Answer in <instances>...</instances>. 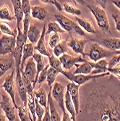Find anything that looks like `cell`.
Instances as JSON below:
<instances>
[{
	"instance_id": "30",
	"label": "cell",
	"mask_w": 120,
	"mask_h": 121,
	"mask_svg": "<svg viewBox=\"0 0 120 121\" xmlns=\"http://www.w3.org/2000/svg\"><path fill=\"white\" fill-rule=\"evenodd\" d=\"M67 41L62 40L53 49V52L54 56L59 57L63 54L67 53Z\"/></svg>"
},
{
	"instance_id": "55",
	"label": "cell",
	"mask_w": 120,
	"mask_h": 121,
	"mask_svg": "<svg viewBox=\"0 0 120 121\" xmlns=\"http://www.w3.org/2000/svg\"><path fill=\"white\" fill-rule=\"evenodd\" d=\"M117 78H118L119 79H120V77H117Z\"/></svg>"
},
{
	"instance_id": "14",
	"label": "cell",
	"mask_w": 120,
	"mask_h": 121,
	"mask_svg": "<svg viewBox=\"0 0 120 121\" xmlns=\"http://www.w3.org/2000/svg\"><path fill=\"white\" fill-rule=\"evenodd\" d=\"M25 66V69L24 70V73L27 76V78L33 83L37 73V68H36V64L35 62V60L33 58V57L27 60Z\"/></svg>"
},
{
	"instance_id": "10",
	"label": "cell",
	"mask_w": 120,
	"mask_h": 121,
	"mask_svg": "<svg viewBox=\"0 0 120 121\" xmlns=\"http://www.w3.org/2000/svg\"><path fill=\"white\" fill-rule=\"evenodd\" d=\"M80 86L72 81L68 83L67 85V89L70 92L72 100L74 105L76 116H78L80 112Z\"/></svg>"
},
{
	"instance_id": "52",
	"label": "cell",
	"mask_w": 120,
	"mask_h": 121,
	"mask_svg": "<svg viewBox=\"0 0 120 121\" xmlns=\"http://www.w3.org/2000/svg\"><path fill=\"white\" fill-rule=\"evenodd\" d=\"M7 117L6 115H3L1 112H0V121H5V120H7Z\"/></svg>"
},
{
	"instance_id": "27",
	"label": "cell",
	"mask_w": 120,
	"mask_h": 121,
	"mask_svg": "<svg viewBox=\"0 0 120 121\" xmlns=\"http://www.w3.org/2000/svg\"><path fill=\"white\" fill-rule=\"evenodd\" d=\"M31 15L33 18L43 20L47 17L48 13L44 7L41 6H33L31 7Z\"/></svg>"
},
{
	"instance_id": "47",
	"label": "cell",
	"mask_w": 120,
	"mask_h": 121,
	"mask_svg": "<svg viewBox=\"0 0 120 121\" xmlns=\"http://www.w3.org/2000/svg\"><path fill=\"white\" fill-rule=\"evenodd\" d=\"M45 113L44 115L42 117V120L43 121H51V115H50V110H49V107L47 104V107L45 108Z\"/></svg>"
},
{
	"instance_id": "21",
	"label": "cell",
	"mask_w": 120,
	"mask_h": 121,
	"mask_svg": "<svg viewBox=\"0 0 120 121\" xmlns=\"http://www.w3.org/2000/svg\"><path fill=\"white\" fill-rule=\"evenodd\" d=\"M33 51H34V47L33 46L32 43H25L23 49V56H22V62H21V65H20L21 70H24L25 62L27 61L28 58L33 56Z\"/></svg>"
},
{
	"instance_id": "11",
	"label": "cell",
	"mask_w": 120,
	"mask_h": 121,
	"mask_svg": "<svg viewBox=\"0 0 120 121\" xmlns=\"http://www.w3.org/2000/svg\"><path fill=\"white\" fill-rule=\"evenodd\" d=\"M15 73V70H13L12 73L6 77L4 82L2 85V88L9 95L15 109H17L18 107H17L16 101H15V81H14V74Z\"/></svg>"
},
{
	"instance_id": "37",
	"label": "cell",
	"mask_w": 120,
	"mask_h": 121,
	"mask_svg": "<svg viewBox=\"0 0 120 121\" xmlns=\"http://www.w3.org/2000/svg\"><path fill=\"white\" fill-rule=\"evenodd\" d=\"M20 72H21V75H22V78H23V83H24V85L26 87V89H27V91H28V94H33V83L27 78V76L25 75V73H24V70H21L20 69Z\"/></svg>"
},
{
	"instance_id": "18",
	"label": "cell",
	"mask_w": 120,
	"mask_h": 121,
	"mask_svg": "<svg viewBox=\"0 0 120 121\" xmlns=\"http://www.w3.org/2000/svg\"><path fill=\"white\" fill-rule=\"evenodd\" d=\"M41 29L38 26H36L35 24L30 23V27L28 30V34H27V37L30 41V43H32L33 44L37 43L38 41L39 40L41 37Z\"/></svg>"
},
{
	"instance_id": "35",
	"label": "cell",
	"mask_w": 120,
	"mask_h": 121,
	"mask_svg": "<svg viewBox=\"0 0 120 121\" xmlns=\"http://www.w3.org/2000/svg\"><path fill=\"white\" fill-rule=\"evenodd\" d=\"M0 30H1L2 33L6 34V35H9L12 36H17V28L13 30L10 26L5 23V22H0Z\"/></svg>"
},
{
	"instance_id": "24",
	"label": "cell",
	"mask_w": 120,
	"mask_h": 121,
	"mask_svg": "<svg viewBox=\"0 0 120 121\" xmlns=\"http://www.w3.org/2000/svg\"><path fill=\"white\" fill-rule=\"evenodd\" d=\"M15 60H12V57L10 55L9 58L0 57V78L4 75V73L12 69L14 66Z\"/></svg>"
},
{
	"instance_id": "54",
	"label": "cell",
	"mask_w": 120,
	"mask_h": 121,
	"mask_svg": "<svg viewBox=\"0 0 120 121\" xmlns=\"http://www.w3.org/2000/svg\"><path fill=\"white\" fill-rule=\"evenodd\" d=\"M0 35H2V31H1V30H0Z\"/></svg>"
},
{
	"instance_id": "44",
	"label": "cell",
	"mask_w": 120,
	"mask_h": 121,
	"mask_svg": "<svg viewBox=\"0 0 120 121\" xmlns=\"http://www.w3.org/2000/svg\"><path fill=\"white\" fill-rule=\"evenodd\" d=\"M41 2L45 3V4H50L55 6L59 12H62L63 10L62 7L61 6L60 3L57 1V0H41Z\"/></svg>"
},
{
	"instance_id": "4",
	"label": "cell",
	"mask_w": 120,
	"mask_h": 121,
	"mask_svg": "<svg viewBox=\"0 0 120 121\" xmlns=\"http://www.w3.org/2000/svg\"><path fill=\"white\" fill-rule=\"evenodd\" d=\"M54 17H55L57 21L61 26V27L64 30H65V31L67 32L70 36H72V34H75L82 36L88 37V35L80 28V26L78 25V23H76L75 22L72 21L67 17L64 16L62 14H56Z\"/></svg>"
},
{
	"instance_id": "12",
	"label": "cell",
	"mask_w": 120,
	"mask_h": 121,
	"mask_svg": "<svg viewBox=\"0 0 120 121\" xmlns=\"http://www.w3.org/2000/svg\"><path fill=\"white\" fill-rule=\"evenodd\" d=\"M59 60L61 61L62 68H64L66 70H70L72 69L73 66L76 63L80 62H84L86 61V60L84 58V57L78 56V57H72L67 53L63 54L62 56L59 57Z\"/></svg>"
},
{
	"instance_id": "9",
	"label": "cell",
	"mask_w": 120,
	"mask_h": 121,
	"mask_svg": "<svg viewBox=\"0 0 120 121\" xmlns=\"http://www.w3.org/2000/svg\"><path fill=\"white\" fill-rule=\"evenodd\" d=\"M2 96V102H0V104H1L2 110L4 112L5 115L7 118L8 120H15L16 119V116H15V106L12 102V101L11 102L10 99L5 94H1Z\"/></svg>"
},
{
	"instance_id": "34",
	"label": "cell",
	"mask_w": 120,
	"mask_h": 121,
	"mask_svg": "<svg viewBox=\"0 0 120 121\" xmlns=\"http://www.w3.org/2000/svg\"><path fill=\"white\" fill-rule=\"evenodd\" d=\"M28 109L32 116L33 120L36 121V103H35V96L34 94H28Z\"/></svg>"
},
{
	"instance_id": "38",
	"label": "cell",
	"mask_w": 120,
	"mask_h": 121,
	"mask_svg": "<svg viewBox=\"0 0 120 121\" xmlns=\"http://www.w3.org/2000/svg\"><path fill=\"white\" fill-rule=\"evenodd\" d=\"M49 65L50 67L54 68V69H56L57 70H58L59 72V73H61V71L63 70L62 67V63L60 60L56 57V56H51L49 57Z\"/></svg>"
},
{
	"instance_id": "7",
	"label": "cell",
	"mask_w": 120,
	"mask_h": 121,
	"mask_svg": "<svg viewBox=\"0 0 120 121\" xmlns=\"http://www.w3.org/2000/svg\"><path fill=\"white\" fill-rule=\"evenodd\" d=\"M91 41H95V39H78V38H75L71 36L70 41L67 42V47L72 49V50L74 53L80 54L82 56L85 57V53L84 52L85 45Z\"/></svg>"
},
{
	"instance_id": "26",
	"label": "cell",
	"mask_w": 120,
	"mask_h": 121,
	"mask_svg": "<svg viewBox=\"0 0 120 121\" xmlns=\"http://www.w3.org/2000/svg\"><path fill=\"white\" fill-rule=\"evenodd\" d=\"M74 66L76 67V70L74 71L73 74H91L93 70L88 60L84 62L76 63Z\"/></svg>"
},
{
	"instance_id": "23",
	"label": "cell",
	"mask_w": 120,
	"mask_h": 121,
	"mask_svg": "<svg viewBox=\"0 0 120 121\" xmlns=\"http://www.w3.org/2000/svg\"><path fill=\"white\" fill-rule=\"evenodd\" d=\"M64 106L65 108L67 109V110L70 112L72 120H76V111L74 105L72 100L70 92L67 89L66 91V94L64 95Z\"/></svg>"
},
{
	"instance_id": "43",
	"label": "cell",
	"mask_w": 120,
	"mask_h": 121,
	"mask_svg": "<svg viewBox=\"0 0 120 121\" xmlns=\"http://www.w3.org/2000/svg\"><path fill=\"white\" fill-rule=\"evenodd\" d=\"M120 62V54H116L111 57L110 60L108 61V68H112Z\"/></svg>"
},
{
	"instance_id": "49",
	"label": "cell",
	"mask_w": 120,
	"mask_h": 121,
	"mask_svg": "<svg viewBox=\"0 0 120 121\" xmlns=\"http://www.w3.org/2000/svg\"><path fill=\"white\" fill-rule=\"evenodd\" d=\"M62 120H64V121H70V120H72V118H71V117L69 116V115L66 112H63V117L62 118Z\"/></svg>"
},
{
	"instance_id": "51",
	"label": "cell",
	"mask_w": 120,
	"mask_h": 121,
	"mask_svg": "<svg viewBox=\"0 0 120 121\" xmlns=\"http://www.w3.org/2000/svg\"><path fill=\"white\" fill-rule=\"evenodd\" d=\"M75 2L78 4H81V5H83V6H85V7L87 4H88V3H87L85 0H75Z\"/></svg>"
},
{
	"instance_id": "3",
	"label": "cell",
	"mask_w": 120,
	"mask_h": 121,
	"mask_svg": "<svg viewBox=\"0 0 120 121\" xmlns=\"http://www.w3.org/2000/svg\"><path fill=\"white\" fill-rule=\"evenodd\" d=\"M86 7H88L93 15L94 16L96 23L99 27L101 30L109 33L112 34L111 30H110V25L109 22H108V19L106 15V11L103 8L101 7H99L95 4H87Z\"/></svg>"
},
{
	"instance_id": "2",
	"label": "cell",
	"mask_w": 120,
	"mask_h": 121,
	"mask_svg": "<svg viewBox=\"0 0 120 121\" xmlns=\"http://www.w3.org/2000/svg\"><path fill=\"white\" fill-rule=\"evenodd\" d=\"M120 54V50L112 51L106 50V49L103 48L99 43H92L88 53H85V56H88L92 61L97 62L101 59L111 58L114 55Z\"/></svg>"
},
{
	"instance_id": "15",
	"label": "cell",
	"mask_w": 120,
	"mask_h": 121,
	"mask_svg": "<svg viewBox=\"0 0 120 121\" xmlns=\"http://www.w3.org/2000/svg\"><path fill=\"white\" fill-rule=\"evenodd\" d=\"M46 25L44 24L43 27V30L41 32V35L39 39V40L37 42L36 47L34 48L36 50H37L40 54H41L43 56H46L48 57H51V54L49 52V50L46 48V43H45V36H46Z\"/></svg>"
},
{
	"instance_id": "50",
	"label": "cell",
	"mask_w": 120,
	"mask_h": 121,
	"mask_svg": "<svg viewBox=\"0 0 120 121\" xmlns=\"http://www.w3.org/2000/svg\"><path fill=\"white\" fill-rule=\"evenodd\" d=\"M112 2L120 10V0H112Z\"/></svg>"
},
{
	"instance_id": "36",
	"label": "cell",
	"mask_w": 120,
	"mask_h": 121,
	"mask_svg": "<svg viewBox=\"0 0 120 121\" xmlns=\"http://www.w3.org/2000/svg\"><path fill=\"white\" fill-rule=\"evenodd\" d=\"M59 73V72L58 70L49 66V68L48 69V73H47V78H46V81L49 87H51L52 84L56 80V77L57 76Z\"/></svg>"
},
{
	"instance_id": "8",
	"label": "cell",
	"mask_w": 120,
	"mask_h": 121,
	"mask_svg": "<svg viewBox=\"0 0 120 121\" xmlns=\"http://www.w3.org/2000/svg\"><path fill=\"white\" fill-rule=\"evenodd\" d=\"M64 88L65 87L59 82H56L54 87L51 88V96L57 102L63 112H66L64 106Z\"/></svg>"
},
{
	"instance_id": "42",
	"label": "cell",
	"mask_w": 120,
	"mask_h": 121,
	"mask_svg": "<svg viewBox=\"0 0 120 121\" xmlns=\"http://www.w3.org/2000/svg\"><path fill=\"white\" fill-rule=\"evenodd\" d=\"M49 64H48L46 66H45V68H43L41 73H39L38 75V84H41L42 83H43L44 81H46V78H47V73H48V69L49 68Z\"/></svg>"
},
{
	"instance_id": "13",
	"label": "cell",
	"mask_w": 120,
	"mask_h": 121,
	"mask_svg": "<svg viewBox=\"0 0 120 121\" xmlns=\"http://www.w3.org/2000/svg\"><path fill=\"white\" fill-rule=\"evenodd\" d=\"M15 83L18 94L23 102H28V91L22 78L20 70H15Z\"/></svg>"
},
{
	"instance_id": "32",
	"label": "cell",
	"mask_w": 120,
	"mask_h": 121,
	"mask_svg": "<svg viewBox=\"0 0 120 121\" xmlns=\"http://www.w3.org/2000/svg\"><path fill=\"white\" fill-rule=\"evenodd\" d=\"M0 19L8 21H12L15 19V17L11 14L9 6L6 4L0 7Z\"/></svg>"
},
{
	"instance_id": "39",
	"label": "cell",
	"mask_w": 120,
	"mask_h": 121,
	"mask_svg": "<svg viewBox=\"0 0 120 121\" xmlns=\"http://www.w3.org/2000/svg\"><path fill=\"white\" fill-rule=\"evenodd\" d=\"M62 40V36H60L59 33H54L53 34L51 35L49 41V45L50 48L54 49Z\"/></svg>"
},
{
	"instance_id": "31",
	"label": "cell",
	"mask_w": 120,
	"mask_h": 121,
	"mask_svg": "<svg viewBox=\"0 0 120 121\" xmlns=\"http://www.w3.org/2000/svg\"><path fill=\"white\" fill-rule=\"evenodd\" d=\"M63 9L65 12L73 15L74 16H78L82 15L81 10L79 9L78 7H76V4H74L73 2H64L63 4Z\"/></svg>"
},
{
	"instance_id": "41",
	"label": "cell",
	"mask_w": 120,
	"mask_h": 121,
	"mask_svg": "<svg viewBox=\"0 0 120 121\" xmlns=\"http://www.w3.org/2000/svg\"><path fill=\"white\" fill-rule=\"evenodd\" d=\"M35 103H36V115L38 117V120H42V117L44 115L45 110L43 109V106L39 104L38 100L36 99H35Z\"/></svg>"
},
{
	"instance_id": "53",
	"label": "cell",
	"mask_w": 120,
	"mask_h": 121,
	"mask_svg": "<svg viewBox=\"0 0 120 121\" xmlns=\"http://www.w3.org/2000/svg\"><path fill=\"white\" fill-rule=\"evenodd\" d=\"M72 2H73L74 4H77V2H75V0H72Z\"/></svg>"
},
{
	"instance_id": "22",
	"label": "cell",
	"mask_w": 120,
	"mask_h": 121,
	"mask_svg": "<svg viewBox=\"0 0 120 121\" xmlns=\"http://www.w3.org/2000/svg\"><path fill=\"white\" fill-rule=\"evenodd\" d=\"M33 58L34 59V60L36 62L37 65H36V68H37V73H36V78H35V81L33 83V88H35L37 82H38V75L39 73H41V71L45 68V63L43 62V55L41 54H40L39 52H36L33 53Z\"/></svg>"
},
{
	"instance_id": "17",
	"label": "cell",
	"mask_w": 120,
	"mask_h": 121,
	"mask_svg": "<svg viewBox=\"0 0 120 121\" xmlns=\"http://www.w3.org/2000/svg\"><path fill=\"white\" fill-rule=\"evenodd\" d=\"M89 64L91 65V67L93 68L91 74L96 75L107 72L108 70V61L105 59H101L97 62H88Z\"/></svg>"
},
{
	"instance_id": "1",
	"label": "cell",
	"mask_w": 120,
	"mask_h": 121,
	"mask_svg": "<svg viewBox=\"0 0 120 121\" xmlns=\"http://www.w3.org/2000/svg\"><path fill=\"white\" fill-rule=\"evenodd\" d=\"M79 114V120L120 121V79L111 73L85 83Z\"/></svg>"
},
{
	"instance_id": "33",
	"label": "cell",
	"mask_w": 120,
	"mask_h": 121,
	"mask_svg": "<svg viewBox=\"0 0 120 121\" xmlns=\"http://www.w3.org/2000/svg\"><path fill=\"white\" fill-rule=\"evenodd\" d=\"M51 33H59V34H64L66 33L65 30H64L59 23L56 22H49L47 25V30H46V35L50 34Z\"/></svg>"
},
{
	"instance_id": "45",
	"label": "cell",
	"mask_w": 120,
	"mask_h": 121,
	"mask_svg": "<svg viewBox=\"0 0 120 121\" xmlns=\"http://www.w3.org/2000/svg\"><path fill=\"white\" fill-rule=\"evenodd\" d=\"M107 70L116 77H120V62L112 68H108Z\"/></svg>"
},
{
	"instance_id": "5",
	"label": "cell",
	"mask_w": 120,
	"mask_h": 121,
	"mask_svg": "<svg viewBox=\"0 0 120 121\" xmlns=\"http://www.w3.org/2000/svg\"><path fill=\"white\" fill-rule=\"evenodd\" d=\"M61 73L64 75L67 79H69L70 81L74 82L77 83L79 86L83 85L86 83L87 82H89L92 79L101 78V77H103L106 75H108L111 73L107 71L103 73H100V74H96V75H92V74H73L70 72H67L65 70H62Z\"/></svg>"
},
{
	"instance_id": "46",
	"label": "cell",
	"mask_w": 120,
	"mask_h": 121,
	"mask_svg": "<svg viewBox=\"0 0 120 121\" xmlns=\"http://www.w3.org/2000/svg\"><path fill=\"white\" fill-rule=\"evenodd\" d=\"M112 17L114 19V21L116 26V30H118L120 33V16L117 14H113Z\"/></svg>"
},
{
	"instance_id": "16",
	"label": "cell",
	"mask_w": 120,
	"mask_h": 121,
	"mask_svg": "<svg viewBox=\"0 0 120 121\" xmlns=\"http://www.w3.org/2000/svg\"><path fill=\"white\" fill-rule=\"evenodd\" d=\"M11 2L12 3L13 5V9H14V14L15 17L17 21V29L20 28V25L21 21L23 20L24 17V13L23 7H22V1L21 0H11Z\"/></svg>"
},
{
	"instance_id": "29",
	"label": "cell",
	"mask_w": 120,
	"mask_h": 121,
	"mask_svg": "<svg viewBox=\"0 0 120 121\" xmlns=\"http://www.w3.org/2000/svg\"><path fill=\"white\" fill-rule=\"evenodd\" d=\"M28 102H23V104L18 107V115L20 120L22 121H28L33 120L31 115L28 113Z\"/></svg>"
},
{
	"instance_id": "19",
	"label": "cell",
	"mask_w": 120,
	"mask_h": 121,
	"mask_svg": "<svg viewBox=\"0 0 120 121\" xmlns=\"http://www.w3.org/2000/svg\"><path fill=\"white\" fill-rule=\"evenodd\" d=\"M100 43L107 49L112 51L120 50V39H103L100 41Z\"/></svg>"
},
{
	"instance_id": "28",
	"label": "cell",
	"mask_w": 120,
	"mask_h": 121,
	"mask_svg": "<svg viewBox=\"0 0 120 121\" xmlns=\"http://www.w3.org/2000/svg\"><path fill=\"white\" fill-rule=\"evenodd\" d=\"M35 99L38 100L40 104H41L43 107L46 108L47 107L48 104V96L46 94V92L43 88H39L38 91H36L33 92Z\"/></svg>"
},
{
	"instance_id": "20",
	"label": "cell",
	"mask_w": 120,
	"mask_h": 121,
	"mask_svg": "<svg viewBox=\"0 0 120 121\" xmlns=\"http://www.w3.org/2000/svg\"><path fill=\"white\" fill-rule=\"evenodd\" d=\"M75 20H77L79 26L82 27L87 33L92 34H95V30L91 20L85 17H79L77 16H75Z\"/></svg>"
},
{
	"instance_id": "40",
	"label": "cell",
	"mask_w": 120,
	"mask_h": 121,
	"mask_svg": "<svg viewBox=\"0 0 120 121\" xmlns=\"http://www.w3.org/2000/svg\"><path fill=\"white\" fill-rule=\"evenodd\" d=\"M23 7L24 17H32L31 15V6L29 0H21Z\"/></svg>"
},
{
	"instance_id": "25",
	"label": "cell",
	"mask_w": 120,
	"mask_h": 121,
	"mask_svg": "<svg viewBox=\"0 0 120 121\" xmlns=\"http://www.w3.org/2000/svg\"><path fill=\"white\" fill-rule=\"evenodd\" d=\"M51 88L50 87V91L49 92L48 96V105L49 107V110H50V115H51V120L52 121H59L62 120L60 115H59L58 112L55 108V105L54 103L53 97L51 96Z\"/></svg>"
},
{
	"instance_id": "48",
	"label": "cell",
	"mask_w": 120,
	"mask_h": 121,
	"mask_svg": "<svg viewBox=\"0 0 120 121\" xmlns=\"http://www.w3.org/2000/svg\"><path fill=\"white\" fill-rule=\"evenodd\" d=\"M94 1L99 4L102 8H103L104 9L106 8V4H107V0H94Z\"/></svg>"
},
{
	"instance_id": "6",
	"label": "cell",
	"mask_w": 120,
	"mask_h": 121,
	"mask_svg": "<svg viewBox=\"0 0 120 121\" xmlns=\"http://www.w3.org/2000/svg\"><path fill=\"white\" fill-rule=\"evenodd\" d=\"M16 46V36L3 35L0 38V56L10 54Z\"/></svg>"
}]
</instances>
